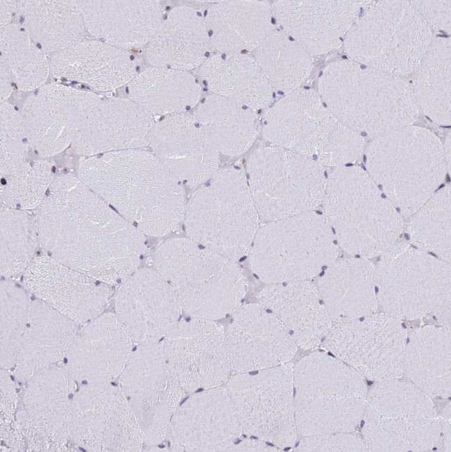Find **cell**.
Masks as SVG:
<instances>
[{
	"mask_svg": "<svg viewBox=\"0 0 451 452\" xmlns=\"http://www.w3.org/2000/svg\"><path fill=\"white\" fill-rule=\"evenodd\" d=\"M36 223L46 254L110 286L137 270L146 251L144 235L71 174L54 179Z\"/></svg>",
	"mask_w": 451,
	"mask_h": 452,
	"instance_id": "cell-1",
	"label": "cell"
},
{
	"mask_svg": "<svg viewBox=\"0 0 451 452\" xmlns=\"http://www.w3.org/2000/svg\"><path fill=\"white\" fill-rule=\"evenodd\" d=\"M77 176L144 235H167L183 219V185L143 149L83 157Z\"/></svg>",
	"mask_w": 451,
	"mask_h": 452,
	"instance_id": "cell-2",
	"label": "cell"
},
{
	"mask_svg": "<svg viewBox=\"0 0 451 452\" xmlns=\"http://www.w3.org/2000/svg\"><path fill=\"white\" fill-rule=\"evenodd\" d=\"M153 259L155 269L190 317L216 321L242 305L248 284L236 261L188 237L167 240Z\"/></svg>",
	"mask_w": 451,
	"mask_h": 452,
	"instance_id": "cell-3",
	"label": "cell"
},
{
	"mask_svg": "<svg viewBox=\"0 0 451 452\" xmlns=\"http://www.w3.org/2000/svg\"><path fill=\"white\" fill-rule=\"evenodd\" d=\"M325 218L341 248L364 258L380 256L398 242L402 215L368 172L336 167L326 179Z\"/></svg>",
	"mask_w": 451,
	"mask_h": 452,
	"instance_id": "cell-4",
	"label": "cell"
},
{
	"mask_svg": "<svg viewBox=\"0 0 451 452\" xmlns=\"http://www.w3.org/2000/svg\"><path fill=\"white\" fill-rule=\"evenodd\" d=\"M366 166L405 217L423 206L449 173L440 140L429 131L411 125L374 137L366 149Z\"/></svg>",
	"mask_w": 451,
	"mask_h": 452,
	"instance_id": "cell-5",
	"label": "cell"
},
{
	"mask_svg": "<svg viewBox=\"0 0 451 452\" xmlns=\"http://www.w3.org/2000/svg\"><path fill=\"white\" fill-rule=\"evenodd\" d=\"M262 133L271 144L309 158L322 166L341 167L357 160L364 150L361 134L341 123L318 94L296 89L266 112Z\"/></svg>",
	"mask_w": 451,
	"mask_h": 452,
	"instance_id": "cell-6",
	"label": "cell"
},
{
	"mask_svg": "<svg viewBox=\"0 0 451 452\" xmlns=\"http://www.w3.org/2000/svg\"><path fill=\"white\" fill-rule=\"evenodd\" d=\"M258 219L246 176L226 167L196 191L182 220L188 238L237 261L248 253Z\"/></svg>",
	"mask_w": 451,
	"mask_h": 452,
	"instance_id": "cell-7",
	"label": "cell"
},
{
	"mask_svg": "<svg viewBox=\"0 0 451 452\" xmlns=\"http://www.w3.org/2000/svg\"><path fill=\"white\" fill-rule=\"evenodd\" d=\"M362 89L357 64L339 60L328 65L318 82V95L328 110L344 125L374 138L412 124L419 108L412 87L400 76L390 75L376 87Z\"/></svg>",
	"mask_w": 451,
	"mask_h": 452,
	"instance_id": "cell-8",
	"label": "cell"
},
{
	"mask_svg": "<svg viewBox=\"0 0 451 452\" xmlns=\"http://www.w3.org/2000/svg\"><path fill=\"white\" fill-rule=\"evenodd\" d=\"M248 255L253 272L271 284L314 277L337 259L338 249L325 217L309 211L258 228Z\"/></svg>",
	"mask_w": 451,
	"mask_h": 452,
	"instance_id": "cell-9",
	"label": "cell"
},
{
	"mask_svg": "<svg viewBox=\"0 0 451 452\" xmlns=\"http://www.w3.org/2000/svg\"><path fill=\"white\" fill-rule=\"evenodd\" d=\"M246 169L259 217L268 221L313 211L323 202L324 168L309 158L270 144L253 150Z\"/></svg>",
	"mask_w": 451,
	"mask_h": 452,
	"instance_id": "cell-10",
	"label": "cell"
},
{
	"mask_svg": "<svg viewBox=\"0 0 451 452\" xmlns=\"http://www.w3.org/2000/svg\"><path fill=\"white\" fill-rule=\"evenodd\" d=\"M450 262L396 242L375 267L378 305L399 320L426 317L450 302Z\"/></svg>",
	"mask_w": 451,
	"mask_h": 452,
	"instance_id": "cell-11",
	"label": "cell"
},
{
	"mask_svg": "<svg viewBox=\"0 0 451 452\" xmlns=\"http://www.w3.org/2000/svg\"><path fill=\"white\" fill-rule=\"evenodd\" d=\"M224 385L235 405L243 433L280 449L296 444L298 433L291 364L236 373Z\"/></svg>",
	"mask_w": 451,
	"mask_h": 452,
	"instance_id": "cell-12",
	"label": "cell"
},
{
	"mask_svg": "<svg viewBox=\"0 0 451 452\" xmlns=\"http://www.w3.org/2000/svg\"><path fill=\"white\" fill-rule=\"evenodd\" d=\"M117 381L142 431L144 444L152 447L162 443L186 393L167 367L161 342L138 344Z\"/></svg>",
	"mask_w": 451,
	"mask_h": 452,
	"instance_id": "cell-13",
	"label": "cell"
},
{
	"mask_svg": "<svg viewBox=\"0 0 451 452\" xmlns=\"http://www.w3.org/2000/svg\"><path fill=\"white\" fill-rule=\"evenodd\" d=\"M69 437L88 451H140L142 431L119 386L110 383L81 385L74 394Z\"/></svg>",
	"mask_w": 451,
	"mask_h": 452,
	"instance_id": "cell-14",
	"label": "cell"
},
{
	"mask_svg": "<svg viewBox=\"0 0 451 452\" xmlns=\"http://www.w3.org/2000/svg\"><path fill=\"white\" fill-rule=\"evenodd\" d=\"M76 382L64 366L43 369L26 383L15 419L19 451H66Z\"/></svg>",
	"mask_w": 451,
	"mask_h": 452,
	"instance_id": "cell-15",
	"label": "cell"
},
{
	"mask_svg": "<svg viewBox=\"0 0 451 452\" xmlns=\"http://www.w3.org/2000/svg\"><path fill=\"white\" fill-rule=\"evenodd\" d=\"M407 340L399 319L386 313L373 314L337 323L322 346L367 377L382 381L400 376Z\"/></svg>",
	"mask_w": 451,
	"mask_h": 452,
	"instance_id": "cell-16",
	"label": "cell"
},
{
	"mask_svg": "<svg viewBox=\"0 0 451 452\" xmlns=\"http://www.w3.org/2000/svg\"><path fill=\"white\" fill-rule=\"evenodd\" d=\"M160 342L167 367L185 393L223 385L232 372L225 328L216 321L180 319Z\"/></svg>",
	"mask_w": 451,
	"mask_h": 452,
	"instance_id": "cell-17",
	"label": "cell"
},
{
	"mask_svg": "<svg viewBox=\"0 0 451 452\" xmlns=\"http://www.w3.org/2000/svg\"><path fill=\"white\" fill-rule=\"evenodd\" d=\"M384 4L386 19L377 3L371 5L376 16L368 5L365 15L350 29L364 33V40L369 39L366 44L376 42L375 47L381 44L375 50L371 66L396 76L415 73L432 42V32L410 1H384Z\"/></svg>",
	"mask_w": 451,
	"mask_h": 452,
	"instance_id": "cell-18",
	"label": "cell"
},
{
	"mask_svg": "<svg viewBox=\"0 0 451 452\" xmlns=\"http://www.w3.org/2000/svg\"><path fill=\"white\" fill-rule=\"evenodd\" d=\"M101 99L93 92L58 83L35 90L20 113L30 147L42 158L61 153L71 145Z\"/></svg>",
	"mask_w": 451,
	"mask_h": 452,
	"instance_id": "cell-19",
	"label": "cell"
},
{
	"mask_svg": "<svg viewBox=\"0 0 451 452\" xmlns=\"http://www.w3.org/2000/svg\"><path fill=\"white\" fill-rule=\"evenodd\" d=\"M243 433L224 385L190 395L174 412L166 439L172 451H228Z\"/></svg>",
	"mask_w": 451,
	"mask_h": 452,
	"instance_id": "cell-20",
	"label": "cell"
},
{
	"mask_svg": "<svg viewBox=\"0 0 451 452\" xmlns=\"http://www.w3.org/2000/svg\"><path fill=\"white\" fill-rule=\"evenodd\" d=\"M181 306L169 284L155 269L136 270L121 283L114 314L133 342H160L179 321Z\"/></svg>",
	"mask_w": 451,
	"mask_h": 452,
	"instance_id": "cell-21",
	"label": "cell"
},
{
	"mask_svg": "<svg viewBox=\"0 0 451 452\" xmlns=\"http://www.w3.org/2000/svg\"><path fill=\"white\" fill-rule=\"evenodd\" d=\"M22 284L32 296L82 326L103 313L112 295L110 285L46 253L34 258Z\"/></svg>",
	"mask_w": 451,
	"mask_h": 452,
	"instance_id": "cell-22",
	"label": "cell"
},
{
	"mask_svg": "<svg viewBox=\"0 0 451 452\" xmlns=\"http://www.w3.org/2000/svg\"><path fill=\"white\" fill-rule=\"evenodd\" d=\"M232 371L246 373L287 363L297 345L281 321L260 303L241 305L225 328Z\"/></svg>",
	"mask_w": 451,
	"mask_h": 452,
	"instance_id": "cell-23",
	"label": "cell"
},
{
	"mask_svg": "<svg viewBox=\"0 0 451 452\" xmlns=\"http://www.w3.org/2000/svg\"><path fill=\"white\" fill-rule=\"evenodd\" d=\"M149 145L176 179L189 187L201 186L219 170V152L187 112L164 116L155 122Z\"/></svg>",
	"mask_w": 451,
	"mask_h": 452,
	"instance_id": "cell-24",
	"label": "cell"
},
{
	"mask_svg": "<svg viewBox=\"0 0 451 452\" xmlns=\"http://www.w3.org/2000/svg\"><path fill=\"white\" fill-rule=\"evenodd\" d=\"M133 343L114 313H102L78 330L63 366L81 385L114 382L124 369Z\"/></svg>",
	"mask_w": 451,
	"mask_h": 452,
	"instance_id": "cell-25",
	"label": "cell"
},
{
	"mask_svg": "<svg viewBox=\"0 0 451 452\" xmlns=\"http://www.w3.org/2000/svg\"><path fill=\"white\" fill-rule=\"evenodd\" d=\"M155 123L151 113L129 99H101L71 147L83 157L143 149L150 144Z\"/></svg>",
	"mask_w": 451,
	"mask_h": 452,
	"instance_id": "cell-26",
	"label": "cell"
},
{
	"mask_svg": "<svg viewBox=\"0 0 451 452\" xmlns=\"http://www.w3.org/2000/svg\"><path fill=\"white\" fill-rule=\"evenodd\" d=\"M360 2L355 1H275L273 15L285 33L309 54L327 53L357 20Z\"/></svg>",
	"mask_w": 451,
	"mask_h": 452,
	"instance_id": "cell-27",
	"label": "cell"
},
{
	"mask_svg": "<svg viewBox=\"0 0 451 452\" xmlns=\"http://www.w3.org/2000/svg\"><path fill=\"white\" fill-rule=\"evenodd\" d=\"M87 32L124 50L146 47L162 18L158 1H76Z\"/></svg>",
	"mask_w": 451,
	"mask_h": 452,
	"instance_id": "cell-28",
	"label": "cell"
},
{
	"mask_svg": "<svg viewBox=\"0 0 451 452\" xmlns=\"http://www.w3.org/2000/svg\"><path fill=\"white\" fill-rule=\"evenodd\" d=\"M78 326L32 296L28 317L12 370L13 377L26 383L39 371L63 361L78 332Z\"/></svg>",
	"mask_w": 451,
	"mask_h": 452,
	"instance_id": "cell-29",
	"label": "cell"
},
{
	"mask_svg": "<svg viewBox=\"0 0 451 452\" xmlns=\"http://www.w3.org/2000/svg\"><path fill=\"white\" fill-rule=\"evenodd\" d=\"M257 300L276 316L297 346L303 349L320 344L332 328L318 287L309 280L267 284Z\"/></svg>",
	"mask_w": 451,
	"mask_h": 452,
	"instance_id": "cell-30",
	"label": "cell"
},
{
	"mask_svg": "<svg viewBox=\"0 0 451 452\" xmlns=\"http://www.w3.org/2000/svg\"><path fill=\"white\" fill-rule=\"evenodd\" d=\"M50 68L55 78L85 83L102 92L128 85L138 74L127 50L90 39L52 54Z\"/></svg>",
	"mask_w": 451,
	"mask_h": 452,
	"instance_id": "cell-31",
	"label": "cell"
},
{
	"mask_svg": "<svg viewBox=\"0 0 451 452\" xmlns=\"http://www.w3.org/2000/svg\"><path fill=\"white\" fill-rule=\"evenodd\" d=\"M210 49L204 17L192 7L180 6L163 17L144 58L153 67L188 71L203 63Z\"/></svg>",
	"mask_w": 451,
	"mask_h": 452,
	"instance_id": "cell-32",
	"label": "cell"
},
{
	"mask_svg": "<svg viewBox=\"0 0 451 452\" xmlns=\"http://www.w3.org/2000/svg\"><path fill=\"white\" fill-rule=\"evenodd\" d=\"M316 286L331 320L337 323L369 316L378 306L375 267L364 258L337 259Z\"/></svg>",
	"mask_w": 451,
	"mask_h": 452,
	"instance_id": "cell-33",
	"label": "cell"
},
{
	"mask_svg": "<svg viewBox=\"0 0 451 452\" xmlns=\"http://www.w3.org/2000/svg\"><path fill=\"white\" fill-rule=\"evenodd\" d=\"M198 74L213 94L254 111L272 101L273 87L251 56L216 53L207 57Z\"/></svg>",
	"mask_w": 451,
	"mask_h": 452,
	"instance_id": "cell-34",
	"label": "cell"
},
{
	"mask_svg": "<svg viewBox=\"0 0 451 452\" xmlns=\"http://www.w3.org/2000/svg\"><path fill=\"white\" fill-rule=\"evenodd\" d=\"M19 24L46 53L85 39L87 33L76 1H17Z\"/></svg>",
	"mask_w": 451,
	"mask_h": 452,
	"instance_id": "cell-35",
	"label": "cell"
},
{
	"mask_svg": "<svg viewBox=\"0 0 451 452\" xmlns=\"http://www.w3.org/2000/svg\"><path fill=\"white\" fill-rule=\"evenodd\" d=\"M194 117L217 151L226 156L243 154L259 133L254 110L214 94L203 99Z\"/></svg>",
	"mask_w": 451,
	"mask_h": 452,
	"instance_id": "cell-36",
	"label": "cell"
},
{
	"mask_svg": "<svg viewBox=\"0 0 451 452\" xmlns=\"http://www.w3.org/2000/svg\"><path fill=\"white\" fill-rule=\"evenodd\" d=\"M126 92L152 115L167 116L196 106L201 87L188 71L151 66L136 75Z\"/></svg>",
	"mask_w": 451,
	"mask_h": 452,
	"instance_id": "cell-37",
	"label": "cell"
},
{
	"mask_svg": "<svg viewBox=\"0 0 451 452\" xmlns=\"http://www.w3.org/2000/svg\"><path fill=\"white\" fill-rule=\"evenodd\" d=\"M293 384L298 393L309 396L362 398L366 392L357 370L321 352L310 353L296 364Z\"/></svg>",
	"mask_w": 451,
	"mask_h": 452,
	"instance_id": "cell-38",
	"label": "cell"
},
{
	"mask_svg": "<svg viewBox=\"0 0 451 452\" xmlns=\"http://www.w3.org/2000/svg\"><path fill=\"white\" fill-rule=\"evenodd\" d=\"M253 58L272 87L290 93L309 76V54L284 32L273 31L254 50Z\"/></svg>",
	"mask_w": 451,
	"mask_h": 452,
	"instance_id": "cell-39",
	"label": "cell"
},
{
	"mask_svg": "<svg viewBox=\"0 0 451 452\" xmlns=\"http://www.w3.org/2000/svg\"><path fill=\"white\" fill-rule=\"evenodd\" d=\"M362 398L318 397L296 393L295 419L303 437L351 433L362 417Z\"/></svg>",
	"mask_w": 451,
	"mask_h": 452,
	"instance_id": "cell-40",
	"label": "cell"
},
{
	"mask_svg": "<svg viewBox=\"0 0 451 452\" xmlns=\"http://www.w3.org/2000/svg\"><path fill=\"white\" fill-rule=\"evenodd\" d=\"M0 41L1 62L19 90L35 91L45 84L51 73L50 59L19 23L1 28Z\"/></svg>",
	"mask_w": 451,
	"mask_h": 452,
	"instance_id": "cell-41",
	"label": "cell"
},
{
	"mask_svg": "<svg viewBox=\"0 0 451 452\" xmlns=\"http://www.w3.org/2000/svg\"><path fill=\"white\" fill-rule=\"evenodd\" d=\"M445 40H433L417 70L412 87L419 110L440 124L450 123V47L444 54ZM449 43L448 42L445 46Z\"/></svg>",
	"mask_w": 451,
	"mask_h": 452,
	"instance_id": "cell-42",
	"label": "cell"
},
{
	"mask_svg": "<svg viewBox=\"0 0 451 452\" xmlns=\"http://www.w3.org/2000/svg\"><path fill=\"white\" fill-rule=\"evenodd\" d=\"M451 189L448 185L432 194L409 218L407 231L416 248L450 262Z\"/></svg>",
	"mask_w": 451,
	"mask_h": 452,
	"instance_id": "cell-43",
	"label": "cell"
},
{
	"mask_svg": "<svg viewBox=\"0 0 451 452\" xmlns=\"http://www.w3.org/2000/svg\"><path fill=\"white\" fill-rule=\"evenodd\" d=\"M1 275L3 279L23 274L34 259L39 236L36 218L26 210L1 206Z\"/></svg>",
	"mask_w": 451,
	"mask_h": 452,
	"instance_id": "cell-44",
	"label": "cell"
},
{
	"mask_svg": "<svg viewBox=\"0 0 451 452\" xmlns=\"http://www.w3.org/2000/svg\"><path fill=\"white\" fill-rule=\"evenodd\" d=\"M450 362V329L443 326L427 325L411 332L406 342L403 368L416 363H426L425 369L416 383L444 382L443 376L448 377Z\"/></svg>",
	"mask_w": 451,
	"mask_h": 452,
	"instance_id": "cell-45",
	"label": "cell"
},
{
	"mask_svg": "<svg viewBox=\"0 0 451 452\" xmlns=\"http://www.w3.org/2000/svg\"><path fill=\"white\" fill-rule=\"evenodd\" d=\"M54 179L49 160L29 161L18 173L1 178V206L26 211L38 208Z\"/></svg>",
	"mask_w": 451,
	"mask_h": 452,
	"instance_id": "cell-46",
	"label": "cell"
},
{
	"mask_svg": "<svg viewBox=\"0 0 451 452\" xmlns=\"http://www.w3.org/2000/svg\"><path fill=\"white\" fill-rule=\"evenodd\" d=\"M1 369L12 370L32 295L11 279L1 281Z\"/></svg>",
	"mask_w": 451,
	"mask_h": 452,
	"instance_id": "cell-47",
	"label": "cell"
},
{
	"mask_svg": "<svg viewBox=\"0 0 451 452\" xmlns=\"http://www.w3.org/2000/svg\"><path fill=\"white\" fill-rule=\"evenodd\" d=\"M244 42L254 51L273 31L272 9L266 1H221L213 5Z\"/></svg>",
	"mask_w": 451,
	"mask_h": 452,
	"instance_id": "cell-48",
	"label": "cell"
},
{
	"mask_svg": "<svg viewBox=\"0 0 451 452\" xmlns=\"http://www.w3.org/2000/svg\"><path fill=\"white\" fill-rule=\"evenodd\" d=\"M1 178L18 173L29 162V143L20 113L6 100L1 99Z\"/></svg>",
	"mask_w": 451,
	"mask_h": 452,
	"instance_id": "cell-49",
	"label": "cell"
},
{
	"mask_svg": "<svg viewBox=\"0 0 451 452\" xmlns=\"http://www.w3.org/2000/svg\"><path fill=\"white\" fill-rule=\"evenodd\" d=\"M9 370L1 369V438L8 451H19L15 419L19 395Z\"/></svg>",
	"mask_w": 451,
	"mask_h": 452,
	"instance_id": "cell-50",
	"label": "cell"
},
{
	"mask_svg": "<svg viewBox=\"0 0 451 452\" xmlns=\"http://www.w3.org/2000/svg\"><path fill=\"white\" fill-rule=\"evenodd\" d=\"M204 19L210 49L221 53H240L246 49L241 38L214 6L208 8Z\"/></svg>",
	"mask_w": 451,
	"mask_h": 452,
	"instance_id": "cell-51",
	"label": "cell"
},
{
	"mask_svg": "<svg viewBox=\"0 0 451 452\" xmlns=\"http://www.w3.org/2000/svg\"><path fill=\"white\" fill-rule=\"evenodd\" d=\"M296 451H360L362 443L350 433H337L303 437Z\"/></svg>",
	"mask_w": 451,
	"mask_h": 452,
	"instance_id": "cell-52",
	"label": "cell"
},
{
	"mask_svg": "<svg viewBox=\"0 0 451 452\" xmlns=\"http://www.w3.org/2000/svg\"><path fill=\"white\" fill-rule=\"evenodd\" d=\"M267 442L253 437L236 442L228 451H276L277 447H273Z\"/></svg>",
	"mask_w": 451,
	"mask_h": 452,
	"instance_id": "cell-53",
	"label": "cell"
},
{
	"mask_svg": "<svg viewBox=\"0 0 451 452\" xmlns=\"http://www.w3.org/2000/svg\"><path fill=\"white\" fill-rule=\"evenodd\" d=\"M17 1H1V28L11 24L16 15Z\"/></svg>",
	"mask_w": 451,
	"mask_h": 452,
	"instance_id": "cell-54",
	"label": "cell"
},
{
	"mask_svg": "<svg viewBox=\"0 0 451 452\" xmlns=\"http://www.w3.org/2000/svg\"><path fill=\"white\" fill-rule=\"evenodd\" d=\"M12 79L6 65L1 62V99L7 100L10 96L12 87Z\"/></svg>",
	"mask_w": 451,
	"mask_h": 452,
	"instance_id": "cell-55",
	"label": "cell"
},
{
	"mask_svg": "<svg viewBox=\"0 0 451 452\" xmlns=\"http://www.w3.org/2000/svg\"><path fill=\"white\" fill-rule=\"evenodd\" d=\"M445 157L448 168L449 173H450V162H451V153H450V134H448V136L446 137L445 144L443 145Z\"/></svg>",
	"mask_w": 451,
	"mask_h": 452,
	"instance_id": "cell-56",
	"label": "cell"
}]
</instances>
